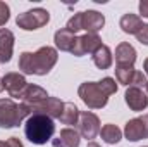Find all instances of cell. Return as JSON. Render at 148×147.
Here are the masks:
<instances>
[{
	"mask_svg": "<svg viewBox=\"0 0 148 147\" xmlns=\"http://www.w3.org/2000/svg\"><path fill=\"white\" fill-rule=\"evenodd\" d=\"M143 68H145V74L148 76V59H145V62H143Z\"/></svg>",
	"mask_w": 148,
	"mask_h": 147,
	"instance_id": "30",
	"label": "cell"
},
{
	"mask_svg": "<svg viewBox=\"0 0 148 147\" xmlns=\"http://www.w3.org/2000/svg\"><path fill=\"white\" fill-rule=\"evenodd\" d=\"M76 35L71 33L67 28H62V30H59V31H55V45H57V49H60L62 52H71L74 47V42H76Z\"/></svg>",
	"mask_w": 148,
	"mask_h": 147,
	"instance_id": "18",
	"label": "cell"
},
{
	"mask_svg": "<svg viewBox=\"0 0 148 147\" xmlns=\"http://www.w3.org/2000/svg\"><path fill=\"white\" fill-rule=\"evenodd\" d=\"M24 133L31 144L43 146L55 133V123L52 118L43 114H31L24 125Z\"/></svg>",
	"mask_w": 148,
	"mask_h": 147,
	"instance_id": "2",
	"label": "cell"
},
{
	"mask_svg": "<svg viewBox=\"0 0 148 147\" xmlns=\"http://www.w3.org/2000/svg\"><path fill=\"white\" fill-rule=\"evenodd\" d=\"M14 50V33L7 28L0 30V62H9Z\"/></svg>",
	"mask_w": 148,
	"mask_h": 147,
	"instance_id": "15",
	"label": "cell"
},
{
	"mask_svg": "<svg viewBox=\"0 0 148 147\" xmlns=\"http://www.w3.org/2000/svg\"><path fill=\"white\" fill-rule=\"evenodd\" d=\"M7 146L9 147H24L23 146V142H21L17 137H10V139L7 140Z\"/></svg>",
	"mask_w": 148,
	"mask_h": 147,
	"instance_id": "29",
	"label": "cell"
},
{
	"mask_svg": "<svg viewBox=\"0 0 148 147\" xmlns=\"http://www.w3.org/2000/svg\"><path fill=\"white\" fill-rule=\"evenodd\" d=\"M71 33H77V31H81V12H77V14H74L73 17L67 21V26H66Z\"/></svg>",
	"mask_w": 148,
	"mask_h": 147,
	"instance_id": "24",
	"label": "cell"
},
{
	"mask_svg": "<svg viewBox=\"0 0 148 147\" xmlns=\"http://www.w3.org/2000/svg\"><path fill=\"white\" fill-rule=\"evenodd\" d=\"M0 147H9V146H7V142H3V140H0Z\"/></svg>",
	"mask_w": 148,
	"mask_h": 147,
	"instance_id": "32",
	"label": "cell"
},
{
	"mask_svg": "<svg viewBox=\"0 0 148 147\" xmlns=\"http://www.w3.org/2000/svg\"><path fill=\"white\" fill-rule=\"evenodd\" d=\"M91 57H93V62H95V66H97L98 69H109L112 66V61H114L112 50L107 45H102Z\"/></svg>",
	"mask_w": 148,
	"mask_h": 147,
	"instance_id": "19",
	"label": "cell"
},
{
	"mask_svg": "<svg viewBox=\"0 0 148 147\" xmlns=\"http://www.w3.org/2000/svg\"><path fill=\"white\" fill-rule=\"evenodd\" d=\"M33 112L28 104H16L12 99H0V128L19 126Z\"/></svg>",
	"mask_w": 148,
	"mask_h": 147,
	"instance_id": "3",
	"label": "cell"
},
{
	"mask_svg": "<svg viewBox=\"0 0 148 147\" xmlns=\"http://www.w3.org/2000/svg\"><path fill=\"white\" fill-rule=\"evenodd\" d=\"M100 135H102V139H103V142H107V144H117L121 139H122V132H121V128L119 126H115V125H103L102 128H100Z\"/></svg>",
	"mask_w": 148,
	"mask_h": 147,
	"instance_id": "21",
	"label": "cell"
},
{
	"mask_svg": "<svg viewBox=\"0 0 148 147\" xmlns=\"http://www.w3.org/2000/svg\"><path fill=\"white\" fill-rule=\"evenodd\" d=\"M29 107H31L33 114H43V116H48L52 119H55V118L59 119L60 114H62V109H64V102L57 97H47L40 104L29 106Z\"/></svg>",
	"mask_w": 148,
	"mask_h": 147,
	"instance_id": "9",
	"label": "cell"
},
{
	"mask_svg": "<svg viewBox=\"0 0 148 147\" xmlns=\"http://www.w3.org/2000/svg\"><path fill=\"white\" fill-rule=\"evenodd\" d=\"M50 21V12L47 9H31V10H26L23 14H19L16 17V24L21 28V30H26V31H33L38 28H43L47 23Z\"/></svg>",
	"mask_w": 148,
	"mask_h": 147,
	"instance_id": "5",
	"label": "cell"
},
{
	"mask_svg": "<svg viewBox=\"0 0 148 147\" xmlns=\"http://www.w3.org/2000/svg\"><path fill=\"white\" fill-rule=\"evenodd\" d=\"M115 62L117 66H133L136 62V50L131 43L122 42L115 47Z\"/></svg>",
	"mask_w": 148,
	"mask_h": 147,
	"instance_id": "13",
	"label": "cell"
},
{
	"mask_svg": "<svg viewBox=\"0 0 148 147\" xmlns=\"http://www.w3.org/2000/svg\"><path fill=\"white\" fill-rule=\"evenodd\" d=\"M98 87L102 88V92L109 97V95H114L115 92H117V83H115V80L110 78V76H105L103 80H100L98 81Z\"/></svg>",
	"mask_w": 148,
	"mask_h": 147,
	"instance_id": "23",
	"label": "cell"
},
{
	"mask_svg": "<svg viewBox=\"0 0 148 147\" xmlns=\"http://www.w3.org/2000/svg\"><path fill=\"white\" fill-rule=\"evenodd\" d=\"M3 90V85H2V78H0V92Z\"/></svg>",
	"mask_w": 148,
	"mask_h": 147,
	"instance_id": "33",
	"label": "cell"
},
{
	"mask_svg": "<svg viewBox=\"0 0 148 147\" xmlns=\"http://www.w3.org/2000/svg\"><path fill=\"white\" fill-rule=\"evenodd\" d=\"M147 81H148V80H147V74L136 69V73H134V76H133V83H131V87L141 88V87H145V85H147Z\"/></svg>",
	"mask_w": 148,
	"mask_h": 147,
	"instance_id": "25",
	"label": "cell"
},
{
	"mask_svg": "<svg viewBox=\"0 0 148 147\" xmlns=\"http://www.w3.org/2000/svg\"><path fill=\"white\" fill-rule=\"evenodd\" d=\"M47 97H48V94H47L45 88H41L40 85H29V83H28V87L24 88V92H23V95H21L23 102L28 104V106L40 104V102L45 101Z\"/></svg>",
	"mask_w": 148,
	"mask_h": 147,
	"instance_id": "16",
	"label": "cell"
},
{
	"mask_svg": "<svg viewBox=\"0 0 148 147\" xmlns=\"http://www.w3.org/2000/svg\"><path fill=\"white\" fill-rule=\"evenodd\" d=\"M53 147H79L81 144V135L74 128H64L60 130L59 137L52 140Z\"/></svg>",
	"mask_w": 148,
	"mask_h": 147,
	"instance_id": "14",
	"label": "cell"
},
{
	"mask_svg": "<svg viewBox=\"0 0 148 147\" xmlns=\"http://www.w3.org/2000/svg\"><path fill=\"white\" fill-rule=\"evenodd\" d=\"M119 26H121V30L124 31V33H127V35H136L140 30H141V26H143V21H141V17L138 16V14H124L122 17H121V21H119Z\"/></svg>",
	"mask_w": 148,
	"mask_h": 147,
	"instance_id": "17",
	"label": "cell"
},
{
	"mask_svg": "<svg viewBox=\"0 0 148 147\" xmlns=\"http://www.w3.org/2000/svg\"><path fill=\"white\" fill-rule=\"evenodd\" d=\"M140 14L143 17H148V0H141L140 2Z\"/></svg>",
	"mask_w": 148,
	"mask_h": 147,
	"instance_id": "28",
	"label": "cell"
},
{
	"mask_svg": "<svg viewBox=\"0 0 148 147\" xmlns=\"http://www.w3.org/2000/svg\"><path fill=\"white\" fill-rule=\"evenodd\" d=\"M86 147H102V146H98L97 142H90V144H88V146H86Z\"/></svg>",
	"mask_w": 148,
	"mask_h": 147,
	"instance_id": "31",
	"label": "cell"
},
{
	"mask_svg": "<svg viewBox=\"0 0 148 147\" xmlns=\"http://www.w3.org/2000/svg\"><path fill=\"white\" fill-rule=\"evenodd\" d=\"M59 119L62 125H77V119H79L77 106L73 102H64V109H62V114Z\"/></svg>",
	"mask_w": 148,
	"mask_h": 147,
	"instance_id": "20",
	"label": "cell"
},
{
	"mask_svg": "<svg viewBox=\"0 0 148 147\" xmlns=\"http://www.w3.org/2000/svg\"><path fill=\"white\" fill-rule=\"evenodd\" d=\"M103 24H105V17L98 10L81 12V30H84L86 33H98L103 28Z\"/></svg>",
	"mask_w": 148,
	"mask_h": 147,
	"instance_id": "11",
	"label": "cell"
},
{
	"mask_svg": "<svg viewBox=\"0 0 148 147\" xmlns=\"http://www.w3.org/2000/svg\"><path fill=\"white\" fill-rule=\"evenodd\" d=\"M102 38L98 37V33H84L83 37H77L74 42V47L71 54L76 57H81L84 54H95L100 47H102Z\"/></svg>",
	"mask_w": 148,
	"mask_h": 147,
	"instance_id": "7",
	"label": "cell"
},
{
	"mask_svg": "<svg viewBox=\"0 0 148 147\" xmlns=\"http://www.w3.org/2000/svg\"><path fill=\"white\" fill-rule=\"evenodd\" d=\"M124 101L126 104L129 106L131 111H136V112H141L148 107V97L147 94L141 90V88H136V87H129L124 94Z\"/></svg>",
	"mask_w": 148,
	"mask_h": 147,
	"instance_id": "12",
	"label": "cell"
},
{
	"mask_svg": "<svg viewBox=\"0 0 148 147\" xmlns=\"http://www.w3.org/2000/svg\"><path fill=\"white\" fill-rule=\"evenodd\" d=\"M145 88H147V92H148V81H147V85H145Z\"/></svg>",
	"mask_w": 148,
	"mask_h": 147,
	"instance_id": "34",
	"label": "cell"
},
{
	"mask_svg": "<svg viewBox=\"0 0 148 147\" xmlns=\"http://www.w3.org/2000/svg\"><path fill=\"white\" fill-rule=\"evenodd\" d=\"M77 130L79 135L86 140H93L98 133H100V119L95 112L84 111L79 112V119H77Z\"/></svg>",
	"mask_w": 148,
	"mask_h": 147,
	"instance_id": "6",
	"label": "cell"
},
{
	"mask_svg": "<svg viewBox=\"0 0 148 147\" xmlns=\"http://www.w3.org/2000/svg\"><path fill=\"white\" fill-rule=\"evenodd\" d=\"M77 94L81 97V101L90 107V109H102L107 106L109 97L102 92V88L98 87V81H84L79 85Z\"/></svg>",
	"mask_w": 148,
	"mask_h": 147,
	"instance_id": "4",
	"label": "cell"
},
{
	"mask_svg": "<svg viewBox=\"0 0 148 147\" xmlns=\"http://www.w3.org/2000/svg\"><path fill=\"white\" fill-rule=\"evenodd\" d=\"M9 17H10V9H9V5H7L5 2H0V26L5 24V23L9 21Z\"/></svg>",
	"mask_w": 148,
	"mask_h": 147,
	"instance_id": "26",
	"label": "cell"
},
{
	"mask_svg": "<svg viewBox=\"0 0 148 147\" xmlns=\"http://www.w3.org/2000/svg\"><path fill=\"white\" fill-rule=\"evenodd\" d=\"M124 135L129 142H138V140L148 139V114L129 119L124 126Z\"/></svg>",
	"mask_w": 148,
	"mask_h": 147,
	"instance_id": "8",
	"label": "cell"
},
{
	"mask_svg": "<svg viewBox=\"0 0 148 147\" xmlns=\"http://www.w3.org/2000/svg\"><path fill=\"white\" fill-rule=\"evenodd\" d=\"M59 54L53 47H40L36 52H23L19 55V69L24 74H48L50 69L57 64Z\"/></svg>",
	"mask_w": 148,
	"mask_h": 147,
	"instance_id": "1",
	"label": "cell"
},
{
	"mask_svg": "<svg viewBox=\"0 0 148 147\" xmlns=\"http://www.w3.org/2000/svg\"><path fill=\"white\" fill-rule=\"evenodd\" d=\"M134 73H136V69L133 66H115V78H117V83H121V85L131 87Z\"/></svg>",
	"mask_w": 148,
	"mask_h": 147,
	"instance_id": "22",
	"label": "cell"
},
{
	"mask_svg": "<svg viewBox=\"0 0 148 147\" xmlns=\"http://www.w3.org/2000/svg\"><path fill=\"white\" fill-rule=\"evenodd\" d=\"M136 38L141 45H148V24H143L141 30L136 33Z\"/></svg>",
	"mask_w": 148,
	"mask_h": 147,
	"instance_id": "27",
	"label": "cell"
},
{
	"mask_svg": "<svg viewBox=\"0 0 148 147\" xmlns=\"http://www.w3.org/2000/svg\"><path fill=\"white\" fill-rule=\"evenodd\" d=\"M2 85H3V90H7L10 97L21 99L24 88L28 87V81L21 73H7L2 78Z\"/></svg>",
	"mask_w": 148,
	"mask_h": 147,
	"instance_id": "10",
	"label": "cell"
}]
</instances>
